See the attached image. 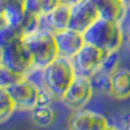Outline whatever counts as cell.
<instances>
[{
  "instance_id": "4fadbf2b",
  "label": "cell",
  "mask_w": 130,
  "mask_h": 130,
  "mask_svg": "<svg viewBox=\"0 0 130 130\" xmlns=\"http://www.w3.org/2000/svg\"><path fill=\"white\" fill-rule=\"evenodd\" d=\"M109 94L115 99L124 100L130 98V70L117 68L109 74Z\"/></svg>"
},
{
  "instance_id": "2e32d148",
  "label": "cell",
  "mask_w": 130,
  "mask_h": 130,
  "mask_svg": "<svg viewBox=\"0 0 130 130\" xmlns=\"http://www.w3.org/2000/svg\"><path fill=\"white\" fill-rule=\"evenodd\" d=\"M57 4H60V0H25V8L27 12L35 13L40 17L46 16Z\"/></svg>"
},
{
  "instance_id": "5bb4252c",
  "label": "cell",
  "mask_w": 130,
  "mask_h": 130,
  "mask_svg": "<svg viewBox=\"0 0 130 130\" xmlns=\"http://www.w3.org/2000/svg\"><path fill=\"white\" fill-rule=\"evenodd\" d=\"M25 13H26L25 0H9L3 17L5 18L7 24L20 26L25 17Z\"/></svg>"
},
{
  "instance_id": "603a6c76",
  "label": "cell",
  "mask_w": 130,
  "mask_h": 130,
  "mask_svg": "<svg viewBox=\"0 0 130 130\" xmlns=\"http://www.w3.org/2000/svg\"><path fill=\"white\" fill-rule=\"evenodd\" d=\"M9 3V0H0V16H3L5 12V8Z\"/></svg>"
},
{
  "instance_id": "277c9868",
  "label": "cell",
  "mask_w": 130,
  "mask_h": 130,
  "mask_svg": "<svg viewBox=\"0 0 130 130\" xmlns=\"http://www.w3.org/2000/svg\"><path fill=\"white\" fill-rule=\"evenodd\" d=\"M3 64L26 77H29L31 72H35L31 55L22 38L12 42L3 48Z\"/></svg>"
},
{
  "instance_id": "83f0119b",
  "label": "cell",
  "mask_w": 130,
  "mask_h": 130,
  "mask_svg": "<svg viewBox=\"0 0 130 130\" xmlns=\"http://www.w3.org/2000/svg\"><path fill=\"white\" fill-rule=\"evenodd\" d=\"M0 64H3V48L0 47Z\"/></svg>"
},
{
  "instance_id": "484cf974",
  "label": "cell",
  "mask_w": 130,
  "mask_h": 130,
  "mask_svg": "<svg viewBox=\"0 0 130 130\" xmlns=\"http://www.w3.org/2000/svg\"><path fill=\"white\" fill-rule=\"evenodd\" d=\"M126 40H127V44H129V48H130V25H129V27L126 29Z\"/></svg>"
},
{
  "instance_id": "52a82bcc",
  "label": "cell",
  "mask_w": 130,
  "mask_h": 130,
  "mask_svg": "<svg viewBox=\"0 0 130 130\" xmlns=\"http://www.w3.org/2000/svg\"><path fill=\"white\" fill-rule=\"evenodd\" d=\"M40 86H38L29 77L13 83L7 89L10 98L13 99L18 111H31L38 104V94Z\"/></svg>"
},
{
  "instance_id": "8fae6325",
  "label": "cell",
  "mask_w": 130,
  "mask_h": 130,
  "mask_svg": "<svg viewBox=\"0 0 130 130\" xmlns=\"http://www.w3.org/2000/svg\"><path fill=\"white\" fill-rule=\"evenodd\" d=\"M91 2L98 10L99 18L121 24L126 16L127 7L121 0H91Z\"/></svg>"
},
{
  "instance_id": "5b68a950",
  "label": "cell",
  "mask_w": 130,
  "mask_h": 130,
  "mask_svg": "<svg viewBox=\"0 0 130 130\" xmlns=\"http://www.w3.org/2000/svg\"><path fill=\"white\" fill-rule=\"evenodd\" d=\"M92 92H94V86L91 79L89 77L77 74L60 100L69 109L78 111L85 108L86 104L91 100Z\"/></svg>"
},
{
  "instance_id": "30bf717a",
  "label": "cell",
  "mask_w": 130,
  "mask_h": 130,
  "mask_svg": "<svg viewBox=\"0 0 130 130\" xmlns=\"http://www.w3.org/2000/svg\"><path fill=\"white\" fill-rule=\"evenodd\" d=\"M68 126L72 130H102L108 129L109 124L103 115L82 108L74 111L69 118Z\"/></svg>"
},
{
  "instance_id": "d4e9b609",
  "label": "cell",
  "mask_w": 130,
  "mask_h": 130,
  "mask_svg": "<svg viewBox=\"0 0 130 130\" xmlns=\"http://www.w3.org/2000/svg\"><path fill=\"white\" fill-rule=\"evenodd\" d=\"M125 127L130 130V113L125 117Z\"/></svg>"
},
{
  "instance_id": "cb8c5ba5",
  "label": "cell",
  "mask_w": 130,
  "mask_h": 130,
  "mask_svg": "<svg viewBox=\"0 0 130 130\" xmlns=\"http://www.w3.org/2000/svg\"><path fill=\"white\" fill-rule=\"evenodd\" d=\"M79 2H81V0H60V3H65L68 5H74V4H77Z\"/></svg>"
},
{
  "instance_id": "d6986e66",
  "label": "cell",
  "mask_w": 130,
  "mask_h": 130,
  "mask_svg": "<svg viewBox=\"0 0 130 130\" xmlns=\"http://www.w3.org/2000/svg\"><path fill=\"white\" fill-rule=\"evenodd\" d=\"M26 75H22L10 68L5 67L4 64H0V87L2 89H8L9 86H12L13 83L21 81L25 78Z\"/></svg>"
},
{
  "instance_id": "3957f363",
  "label": "cell",
  "mask_w": 130,
  "mask_h": 130,
  "mask_svg": "<svg viewBox=\"0 0 130 130\" xmlns=\"http://www.w3.org/2000/svg\"><path fill=\"white\" fill-rule=\"evenodd\" d=\"M39 72L42 73L43 86L48 89L56 99H61L64 92L68 90L77 75L72 59L61 56H57L51 64Z\"/></svg>"
},
{
  "instance_id": "7c38bea8",
  "label": "cell",
  "mask_w": 130,
  "mask_h": 130,
  "mask_svg": "<svg viewBox=\"0 0 130 130\" xmlns=\"http://www.w3.org/2000/svg\"><path fill=\"white\" fill-rule=\"evenodd\" d=\"M70 9H72V5H68L65 3L57 4L46 16L42 17V26L50 29L53 32L67 29L69 26Z\"/></svg>"
},
{
  "instance_id": "e0dca14e",
  "label": "cell",
  "mask_w": 130,
  "mask_h": 130,
  "mask_svg": "<svg viewBox=\"0 0 130 130\" xmlns=\"http://www.w3.org/2000/svg\"><path fill=\"white\" fill-rule=\"evenodd\" d=\"M16 109V104L10 98L8 90L0 87V124L9 120Z\"/></svg>"
},
{
  "instance_id": "4316f807",
  "label": "cell",
  "mask_w": 130,
  "mask_h": 130,
  "mask_svg": "<svg viewBox=\"0 0 130 130\" xmlns=\"http://www.w3.org/2000/svg\"><path fill=\"white\" fill-rule=\"evenodd\" d=\"M121 2H122V3H124V4L127 7V8H130V0H121Z\"/></svg>"
},
{
  "instance_id": "8992f818",
  "label": "cell",
  "mask_w": 130,
  "mask_h": 130,
  "mask_svg": "<svg viewBox=\"0 0 130 130\" xmlns=\"http://www.w3.org/2000/svg\"><path fill=\"white\" fill-rule=\"evenodd\" d=\"M105 53L107 52L99 50L98 47L89 44V43H85L83 47L72 59V62L74 65L77 74L91 78L94 74L99 72Z\"/></svg>"
},
{
  "instance_id": "9c48e42d",
  "label": "cell",
  "mask_w": 130,
  "mask_h": 130,
  "mask_svg": "<svg viewBox=\"0 0 130 130\" xmlns=\"http://www.w3.org/2000/svg\"><path fill=\"white\" fill-rule=\"evenodd\" d=\"M98 18L99 14L91 0H81L79 3L72 5L68 27L83 32Z\"/></svg>"
},
{
  "instance_id": "ac0fdd59",
  "label": "cell",
  "mask_w": 130,
  "mask_h": 130,
  "mask_svg": "<svg viewBox=\"0 0 130 130\" xmlns=\"http://www.w3.org/2000/svg\"><path fill=\"white\" fill-rule=\"evenodd\" d=\"M24 37V32L20 26H14L10 24H5L0 27V47L4 48L12 42Z\"/></svg>"
},
{
  "instance_id": "44dd1931",
  "label": "cell",
  "mask_w": 130,
  "mask_h": 130,
  "mask_svg": "<svg viewBox=\"0 0 130 130\" xmlns=\"http://www.w3.org/2000/svg\"><path fill=\"white\" fill-rule=\"evenodd\" d=\"M118 64H120V59H118V53L117 51L113 52H107L105 56L102 61L100 69L99 72L105 73V74H111L113 70H116L118 68Z\"/></svg>"
},
{
  "instance_id": "ba28073f",
  "label": "cell",
  "mask_w": 130,
  "mask_h": 130,
  "mask_svg": "<svg viewBox=\"0 0 130 130\" xmlns=\"http://www.w3.org/2000/svg\"><path fill=\"white\" fill-rule=\"evenodd\" d=\"M53 34H55V40L57 46V53L61 57L73 59L74 55L86 43L83 38V32L73 30L70 27L56 31Z\"/></svg>"
},
{
  "instance_id": "7402d4cb",
  "label": "cell",
  "mask_w": 130,
  "mask_h": 130,
  "mask_svg": "<svg viewBox=\"0 0 130 130\" xmlns=\"http://www.w3.org/2000/svg\"><path fill=\"white\" fill-rule=\"evenodd\" d=\"M56 98L53 96V94L42 85L39 89V94H38V104L37 105H51V103Z\"/></svg>"
},
{
  "instance_id": "ffe728a7",
  "label": "cell",
  "mask_w": 130,
  "mask_h": 130,
  "mask_svg": "<svg viewBox=\"0 0 130 130\" xmlns=\"http://www.w3.org/2000/svg\"><path fill=\"white\" fill-rule=\"evenodd\" d=\"M40 26H42V17L35 14V13H31V12H27L26 10L25 17H24L22 22H21V25H20L21 30H22V32H24V35L35 31Z\"/></svg>"
},
{
  "instance_id": "7a4b0ae2",
  "label": "cell",
  "mask_w": 130,
  "mask_h": 130,
  "mask_svg": "<svg viewBox=\"0 0 130 130\" xmlns=\"http://www.w3.org/2000/svg\"><path fill=\"white\" fill-rule=\"evenodd\" d=\"M85 42L104 52L118 51L124 42L121 24L98 18L83 31Z\"/></svg>"
},
{
  "instance_id": "6da1fadb",
  "label": "cell",
  "mask_w": 130,
  "mask_h": 130,
  "mask_svg": "<svg viewBox=\"0 0 130 130\" xmlns=\"http://www.w3.org/2000/svg\"><path fill=\"white\" fill-rule=\"evenodd\" d=\"M22 39L31 55L35 70L44 69L59 56L55 34L44 26H40L35 31L25 34Z\"/></svg>"
},
{
  "instance_id": "9a60e30c",
  "label": "cell",
  "mask_w": 130,
  "mask_h": 130,
  "mask_svg": "<svg viewBox=\"0 0 130 130\" xmlns=\"http://www.w3.org/2000/svg\"><path fill=\"white\" fill-rule=\"evenodd\" d=\"M30 113H31L32 122L42 127L50 126L55 121V116H56L51 105H37L30 111Z\"/></svg>"
}]
</instances>
